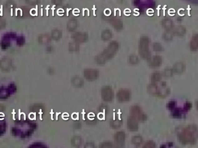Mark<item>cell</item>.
Masks as SVG:
<instances>
[{"mask_svg":"<svg viewBox=\"0 0 198 148\" xmlns=\"http://www.w3.org/2000/svg\"><path fill=\"white\" fill-rule=\"evenodd\" d=\"M122 121L119 118H115L110 121V126L114 129H118L120 128L122 125Z\"/></svg>","mask_w":198,"mask_h":148,"instance_id":"obj_11","label":"cell"},{"mask_svg":"<svg viewBox=\"0 0 198 148\" xmlns=\"http://www.w3.org/2000/svg\"><path fill=\"white\" fill-rule=\"evenodd\" d=\"M101 98L105 102L112 101L114 99V91L109 86H106L101 90Z\"/></svg>","mask_w":198,"mask_h":148,"instance_id":"obj_4","label":"cell"},{"mask_svg":"<svg viewBox=\"0 0 198 148\" xmlns=\"http://www.w3.org/2000/svg\"><path fill=\"white\" fill-rule=\"evenodd\" d=\"M185 66L182 62H177L175 63L173 66V71L175 72L176 74H182L183 72L185 71Z\"/></svg>","mask_w":198,"mask_h":148,"instance_id":"obj_8","label":"cell"},{"mask_svg":"<svg viewBox=\"0 0 198 148\" xmlns=\"http://www.w3.org/2000/svg\"><path fill=\"white\" fill-rule=\"evenodd\" d=\"M143 142V137L140 136H135L132 138V143L133 145H135L136 146H139Z\"/></svg>","mask_w":198,"mask_h":148,"instance_id":"obj_12","label":"cell"},{"mask_svg":"<svg viewBox=\"0 0 198 148\" xmlns=\"http://www.w3.org/2000/svg\"><path fill=\"white\" fill-rule=\"evenodd\" d=\"M164 74H165V76L166 77H170L173 75V70H171L170 68H167L165 70Z\"/></svg>","mask_w":198,"mask_h":148,"instance_id":"obj_20","label":"cell"},{"mask_svg":"<svg viewBox=\"0 0 198 148\" xmlns=\"http://www.w3.org/2000/svg\"><path fill=\"white\" fill-rule=\"evenodd\" d=\"M173 35L177 37H183L186 34V28L183 26H177L171 30Z\"/></svg>","mask_w":198,"mask_h":148,"instance_id":"obj_7","label":"cell"},{"mask_svg":"<svg viewBox=\"0 0 198 148\" xmlns=\"http://www.w3.org/2000/svg\"><path fill=\"white\" fill-rule=\"evenodd\" d=\"M160 75L159 72H155L152 76V81L153 82H158L160 80Z\"/></svg>","mask_w":198,"mask_h":148,"instance_id":"obj_19","label":"cell"},{"mask_svg":"<svg viewBox=\"0 0 198 148\" xmlns=\"http://www.w3.org/2000/svg\"><path fill=\"white\" fill-rule=\"evenodd\" d=\"M155 144L154 141H148L144 144L143 148H155Z\"/></svg>","mask_w":198,"mask_h":148,"instance_id":"obj_17","label":"cell"},{"mask_svg":"<svg viewBox=\"0 0 198 148\" xmlns=\"http://www.w3.org/2000/svg\"><path fill=\"white\" fill-rule=\"evenodd\" d=\"M130 114L138 121L143 122L147 120V116L139 105H133L130 108Z\"/></svg>","mask_w":198,"mask_h":148,"instance_id":"obj_2","label":"cell"},{"mask_svg":"<svg viewBox=\"0 0 198 148\" xmlns=\"http://www.w3.org/2000/svg\"><path fill=\"white\" fill-rule=\"evenodd\" d=\"M130 98H131V94L128 90H120L117 92V100L120 102H126L129 101Z\"/></svg>","mask_w":198,"mask_h":148,"instance_id":"obj_5","label":"cell"},{"mask_svg":"<svg viewBox=\"0 0 198 148\" xmlns=\"http://www.w3.org/2000/svg\"><path fill=\"white\" fill-rule=\"evenodd\" d=\"M84 148H97L95 144L93 143V142H87L86 143L85 146H84Z\"/></svg>","mask_w":198,"mask_h":148,"instance_id":"obj_23","label":"cell"},{"mask_svg":"<svg viewBox=\"0 0 198 148\" xmlns=\"http://www.w3.org/2000/svg\"><path fill=\"white\" fill-rule=\"evenodd\" d=\"M161 62H162L161 59L160 57H156L152 62V66L153 67H159L160 66V64H161Z\"/></svg>","mask_w":198,"mask_h":148,"instance_id":"obj_18","label":"cell"},{"mask_svg":"<svg viewBox=\"0 0 198 148\" xmlns=\"http://www.w3.org/2000/svg\"><path fill=\"white\" fill-rule=\"evenodd\" d=\"M97 72L94 71H88L85 72V76L89 80L95 79L97 77Z\"/></svg>","mask_w":198,"mask_h":148,"instance_id":"obj_14","label":"cell"},{"mask_svg":"<svg viewBox=\"0 0 198 148\" xmlns=\"http://www.w3.org/2000/svg\"><path fill=\"white\" fill-rule=\"evenodd\" d=\"M196 108L198 110V101L196 102Z\"/></svg>","mask_w":198,"mask_h":148,"instance_id":"obj_25","label":"cell"},{"mask_svg":"<svg viewBox=\"0 0 198 148\" xmlns=\"http://www.w3.org/2000/svg\"><path fill=\"white\" fill-rule=\"evenodd\" d=\"M99 148H114V144L110 141H105L100 145Z\"/></svg>","mask_w":198,"mask_h":148,"instance_id":"obj_16","label":"cell"},{"mask_svg":"<svg viewBox=\"0 0 198 148\" xmlns=\"http://www.w3.org/2000/svg\"><path fill=\"white\" fill-rule=\"evenodd\" d=\"M4 106H3V105H1V104H0V111H3L4 110Z\"/></svg>","mask_w":198,"mask_h":148,"instance_id":"obj_24","label":"cell"},{"mask_svg":"<svg viewBox=\"0 0 198 148\" xmlns=\"http://www.w3.org/2000/svg\"><path fill=\"white\" fill-rule=\"evenodd\" d=\"M173 34H172V32H167L166 33L165 36V39L167 41H171L173 39Z\"/></svg>","mask_w":198,"mask_h":148,"instance_id":"obj_21","label":"cell"},{"mask_svg":"<svg viewBox=\"0 0 198 148\" xmlns=\"http://www.w3.org/2000/svg\"><path fill=\"white\" fill-rule=\"evenodd\" d=\"M148 91L149 93L154 96L158 95V87L155 84H152L148 87Z\"/></svg>","mask_w":198,"mask_h":148,"instance_id":"obj_15","label":"cell"},{"mask_svg":"<svg viewBox=\"0 0 198 148\" xmlns=\"http://www.w3.org/2000/svg\"><path fill=\"white\" fill-rule=\"evenodd\" d=\"M197 130L194 126H190L183 130L179 136V140L183 144H194L196 140Z\"/></svg>","mask_w":198,"mask_h":148,"instance_id":"obj_1","label":"cell"},{"mask_svg":"<svg viewBox=\"0 0 198 148\" xmlns=\"http://www.w3.org/2000/svg\"><path fill=\"white\" fill-rule=\"evenodd\" d=\"M73 84L77 87H80L83 84V82H82L81 80L80 79H76L74 80Z\"/></svg>","mask_w":198,"mask_h":148,"instance_id":"obj_22","label":"cell"},{"mask_svg":"<svg viewBox=\"0 0 198 148\" xmlns=\"http://www.w3.org/2000/svg\"><path fill=\"white\" fill-rule=\"evenodd\" d=\"M126 134L124 131H119L114 135V148H124Z\"/></svg>","mask_w":198,"mask_h":148,"instance_id":"obj_3","label":"cell"},{"mask_svg":"<svg viewBox=\"0 0 198 148\" xmlns=\"http://www.w3.org/2000/svg\"><path fill=\"white\" fill-rule=\"evenodd\" d=\"M82 142H83L82 138L81 136H73L71 140V145L76 148H78V147L81 146V145L82 144Z\"/></svg>","mask_w":198,"mask_h":148,"instance_id":"obj_10","label":"cell"},{"mask_svg":"<svg viewBox=\"0 0 198 148\" xmlns=\"http://www.w3.org/2000/svg\"><path fill=\"white\" fill-rule=\"evenodd\" d=\"M163 26L167 30H171L174 27V24L173 21L169 19H166L163 21Z\"/></svg>","mask_w":198,"mask_h":148,"instance_id":"obj_13","label":"cell"},{"mask_svg":"<svg viewBox=\"0 0 198 148\" xmlns=\"http://www.w3.org/2000/svg\"><path fill=\"white\" fill-rule=\"evenodd\" d=\"M190 49L192 51H197L198 50V34H195L190 41Z\"/></svg>","mask_w":198,"mask_h":148,"instance_id":"obj_9","label":"cell"},{"mask_svg":"<svg viewBox=\"0 0 198 148\" xmlns=\"http://www.w3.org/2000/svg\"><path fill=\"white\" fill-rule=\"evenodd\" d=\"M127 127L130 131L135 132L139 129L138 121L135 118L130 116L127 121Z\"/></svg>","mask_w":198,"mask_h":148,"instance_id":"obj_6","label":"cell"}]
</instances>
